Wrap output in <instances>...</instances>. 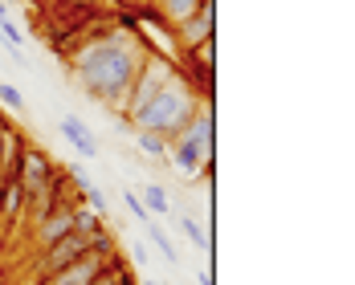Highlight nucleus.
Masks as SVG:
<instances>
[{"instance_id": "obj_1", "label": "nucleus", "mask_w": 355, "mask_h": 285, "mask_svg": "<svg viewBox=\"0 0 355 285\" xmlns=\"http://www.w3.org/2000/svg\"><path fill=\"white\" fill-rule=\"evenodd\" d=\"M147 53L151 49L135 45L131 37H98V41H90V45L78 49L73 77L86 86L90 98H98L107 107H119V114H123L127 90H131V82H135V73H139Z\"/></svg>"}, {"instance_id": "obj_2", "label": "nucleus", "mask_w": 355, "mask_h": 285, "mask_svg": "<svg viewBox=\"0 0 355 285\" xmlns=\"http://www.w3.org/2000/svg\"><path fill=\"white\" fill-rule=\"evenodd\" d=\"M205 107V98H200V90L188 82V77H172L147 107L131 118V127L135 131H151V135H159V139H176L180 131L188 127V118L196 114V110Z\"/></svg>"}, {"instance_id": "obj_3", "label": "nucleus", "mask_w": 355, "mask_h": 285, "mask_svg": "<svg viewBox=\"0 0 355 285\" xmlns=\"http://www.w3.org/2000/svg\"><path fill=\"white\" fill-rule=\"evenodd\" d=\"M176 77V62L172 57H164V53H147L143 57V66H139V73H135V82H131V90H127V107H123V118L131 122L135 114H139L168 82Z\"/></svg>"}, {"instance_id": "obj_4", "label": "nucleus", "mask_w": 355, "mask_h": 285, "mask_svg": "<svg viewBox=\"0 0 355 285\" xmlns=\"http://www.w3.org/2000/svg\"><path fill=\"white\" fill-rule=\"evenodd\" d=\"M12 179L25 187V204H37V200H45V187L53 179V159L25 142L21 155H17V163H12Z\"/></svg>"}, {"instance_id": "obj_5", "label": "nucleus", "mask_w": 355, "mask_h": 285, "mask_svg": "<svg viewBox=\"0 0 355 285\" xmlns=\"http://www.w3.org/2000/svg\"><path fill=\"white\" fill-rule=\"evenodd\" d=\"M90 252V237H82V232H70V237H62V241H53L49 249H41V282L45 277H53V273H62L66 265H73L78 257H86Z\"/></svg>"}, {"instance_id": "obj_6", "label": "nucleus", "mask_w": 355, "mask_h": 285, "mask_svg": "<svg viewBox=\"0 0 355 285\" xmlns=\"http://www.w3.org/2000/svg\"><path fill=\"white\" fill-rule=\"evenodd\" d=\"M213 29H216V0H205L184 25L172 29V41H180L184 49H196V45H205V41H213Z\"/></svg>"}, {"instance_id": "obj_7", "label": "nucleus", "mask_w": 355, "mask_h": 285, "mask_svg": "<svg viewBox=\"0 0 355 285\" xmlns=\"http://www.w3.org/2000/svg\"><path fill=\"white\" fill-rule=\"evenodd\" d=\"M213 135H216V131H213V110L200 107L192 118H188V127L180 131L176 139L188 142V147H192V151L205 159V167H213Z\"/></svg>"}, {"instance_id": "obj_8", "label": "nucleus", "mask_w": 355, "mask_h": 285, "mask_svg": "<svg viewBox=\"0 0 355 285\" xmlns=\"http://www.w3.org/2000/svg\"><path fill=\"white\" fill-rule=\"evenodd\" d=\"M70 232H73V208H66V204H53L49 212L37 220V245L41 249H49L53 241H62Z\"/></svg>"}, {"instance_id": "obj_9", "label": "nucleus", "mask_w": 355, "mask_h": 285, "mask_svg": "<svg viewBox=\"0 0 355 285\" xmlns=\"http://www.w3.org/2000/svg\"><path fill=\"white\" fill-rule=\"evenodd\" d=\"M58 131H62V139L70 142L82 159H98V155H103V147H98V139H94V131H90L78 114H66V118L58 122Z\"/></svg>"}, {"instance_id": "obj_10", "label": "nucleus", "mask_w": 355, "mask_h": 285, "mask_svg": "<svg viewBox=\"0 0 355 285\" xmlns=\"http://www.w3.org/2000/svg\"><path fill=\"white\" fill-rule=\"evenodd\" d=\"M200 4H205V0H155V17H159L168 29H176V25H184Z\"/></svg>"}, {"instance_id": "obj_11", "label": "nucleus", "mask_w": 355, "mask_h": 285, "mask_svg": "<svg viewBox=\"0 0 355 285\" xmlns=\"http://www.w3.org/2000/svg\"><path fill=\"white\" fill-rule=\"evenodd\" d=\"M143 232H147V241L155 245V252H159V257H164L172 269H176L180 261H184V252H180V249H176V241H172V237L159 228V220H147V224H143Z\"/></svg>"}, {"instance_id": "obj_12", "label": "nucleus", "mask_w": 355, "mask_h": 285, "mask_svg": "<svg viewBox=\"0 0 355 285\" xmlns=\"http://www.w3.org/2000/svg\"><path fill=\"white\" fill-rule=\"evenodd\" d=\"M164 159H172L184 176H200V172H205V159H200V155H196L188 142H180V139L168 142V155H164Z\"/></svg>"}, {"instance_id": "obj_13", "label": "nucleus", "mask_w": 355, "mask_h": 285, "mask_svg": "<svg viewBox=\"0 0 355 285\" xmlns=\"http://www.w3.org/2000/svg\"><path fill=\"white\" fill-rule=\"evenodd\" d=\"M21 208H25V187L12 176H4L0 179V216L8 220V216H17Z\"/></svg>"}, {"instance_id": "obj_14", "label": "nucleus", "mask_w": 355, "mask_h": 285, "mask_svg": "<svg viewBox=\"0 0 355 285\" xmlns=\"http://www.w3.org/2000/svg\"><path fill=\"white\" fill-rule=\"evenodd\" d=\"M143 208H147V212L155 216V220H159V216H168L172 212V200H168V187H159V183H143Z\"/></svg>"}, {"instance_id": "obj_15", "label": "nucleus", "mask_w": 355, "mask_h": 285, "mask_svg": "<svg viewBox=\"0 0 355 285\" xmlns=\"http://www.w3.org/2000/svg\"><path fill=\"white\" fill-rule=\"evenodd\" d=\"M107 224H103V216L94 212V208H73V232H82V237H94V232H103Z\"/></svg>"}, {"instance_id": "obj_16", "label": "nucleus", "mask_w": 355, "mask_h": 285, "mask_svg": "<svg viewBox=\"0 0 355 285\" xmlns=\"http://www.w3.org/2000/svg\"><path fill=\"white\" fill-rule=\"evenodd\" d=\"M135 147H139L143 155H151V159H164L168 155V139H159L151 131H135Z\"/></svg>"}, {"instance_id": "obj_17", "label": "nucleus", "mask_w": 355, "mask_h": 285, "mask_svg": "<svg viewBox=\"0 0 355 285\" xmlns=\"http://www.w3.org/2000/svg\"><path fill=\"white\" fill-rule=\"evenodd\" d=\"M0 107L12 110V114H25L29 110V98L17 90V86H8V82H0Z\"/></svg>"}, {"instance_id": "obj_18", "label": "nucleus", "mask_w": 355, "mask_h": 285, "mask_svg": "<svg viewBox=\"0 0 355 285\" xmlns=\"http://www.w3.org/2000/svg\"><path fill=\"white\" fill-rule=\"evenodd\" d=\"M180 228L188 232V241H192V249H200V252H209V249H213V241H209V232H205V228H200V224H196L192 216H180Z\"/></svg>"}, {"instance_id": "obj_19", "label": "nucleus", "mask_w": 355, "mask_h": 285, "mask_svg": "<svg viewBox=\"0 0 355 285\" xmlns=\"http://www.w3.org/2000/svg\"><path fill=\"white\" fill-rule=\"evenodd\" d=\"M123 204H127V212H131V220H139V224H147V220H155V216L143 208L139 192H123Z\"/></svg>"}, {"instance_id": "obj_20", "label": "nucleus", "mask_w": 355, "mask_h": 285, "mask_svg": "<svg viewBox=\"0 0 355 285\" xmlns=\"http://www.w3.org/2000/svg\"><path fill=\"white\" fill-rule=\"evenodd\" d=\"M82 196H86V204H90V208H94L98 216H107V212H110V204H107V196H103V187L86 183V187H82Z\"/></svg>"}, {"instance_id": "obj_21", "label": "nucleus", "mask_w": 355, "mask_h": 285, "mask_svg": "<svg viewBox=\"0 0 355 285\" xmlns=\"http://www.w3.org/2000/svg\"><path fill=\"white\" fill-rule=\"evenodd\" d=\"M0 37H4V41H8L12 49H21V45H25V33H21V29H17L12 21H0Z\"/></svg>"}, {"instance_id": "obj_22", "label": "nucleus", "mask_w": 355, "mask_h": 285, "mask_svg": "<svg viewBox=\"0 0 355 285\" xmlns=\"http://www.w3.org/2000/svg\"><path fill=\"white\" fill-rule=\"evenodd\" d=\"M196 285H216V282H213V273H196Z\"/></svg>"}, {"instance_id": "obj_23", "label": "nucleus", "mask_w": 355, "mask_h": 285, "mask_svg": "<svg viewBox=\"0 0 355 285\" xmlns=\"http://www.w3.org/2000/svg\"><path fill=\"white\" fill-rule=\"evenodd\" d=\"M143 285H159V282H143Z\"/></svg>"}, {"instance_id": "obj_24", "label": "nucleus", "mask_w": 355, "mask_h": 285, "mask_svg": "<svg viewBox=\"0 0 355 285\" xmlns=\"http://www.w3.org/2000/svg\"><path fill=\"white\" fill-rule=\"evenodd\" d=\"M82 4H90V0H82Z\"/></svg>"}, {"instance_id": "obj_25", "label": "nucleus", "mask_w": 355, "mask_h": 285, "mask_svg": "<svg viewBox=\"0 0 355 285\" xmlns=\"http://www.w3.org/2000/svg\"><path fill=\"white\" fill-rule=\"evenodd\" d=\"M127 285H135V282H127Z\"/></svg>"}, {"instance_id": "obj_26", "label": "nucleus", "mask_w": 355, "mask_h": 285, "mask_svg": "<svg viewBox=\"0 0 355 285\" xmlns=\"http://www.w3.org/2000/svg\"><path fill=\"white\" fill-rule=\"evenodd\" d=\"M151 8H155V4H151Z\"/></svg>"}]
</instances>
